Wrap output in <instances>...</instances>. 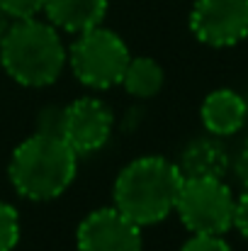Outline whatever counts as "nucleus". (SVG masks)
<instances>
[{
    "mask_svg": "<svg viewBox=\"0 0 248 251\" xmlns=\"http://www.w3.org/2000/svg\"><path fill=\"white\" fill-rule=\"evenodd\" d=\"M42 12L56 29L81 34L102 25L107 15V0H44Z\"/></svg>",
    "mask_w": 248,
    "mask_h": 251,
    "instance_id": "9b49d317",
    "label": "nucleus"
},
{
    "mask_svg": "<svg viewBox=\"0 0 248 251\" xmlns=\"http://www.w3.org/2000/svg\"><path fill=\"white\" fill-rule=\"evenodd\" d=\"M234 168H236V178L241 180V185H244V188H248V142L244 144V149L239 151Z\"/></svg>",
    "mask_w": 248,
    "mask_h": 251,
    "instance_id": "f3484780",
    "label": "nucleus"
},
{
    "mask_svg": "<svg viewBox=\"0 0 248 251\" xmlns=\"http://www.w3.org/2000/svg\"><path fill=\"white\" fill-rule=\"evenodd\" d=\"M129 59L132 54L124 39L102 25L81 32L68 49L73 76L92 90H107L122 83Z\"/></svg>",
    "mask_w": 248,
    "mask_h": 251,
    "instance_id": "20e7f679",
    "label": "nucleus"
},
{
    "mask_svg": "<svg viewBox=\"0 0 248 251\" xmlns=\"http://www.w3.org/2000/svg\"><path fill=\"white\" fill-rule=\"evenodd\" d=\"M12 22H15V20H12V17H7V15L0 10V42H2V37L7 34V29H10V25H12Z\"/></svg>",
    "mask_w": 248,
    "mask_h": 251,
    "instance_id": "a211bd4d",
    "label": "nucleus"
},
{
    "mask_svg": "<svg viewBox=\"0 0 248 251\" xmlns=\"http://www.w3.org/2000/svg\"><path fill=\"white\" fill-rule=\"evenodd\" d=\"M234 227L248 239V188L241 193V198L234 205Z\"/></svg>",
    "mask_w": 248,
    "mask_h": 251,
    "instance_id": "dca6fc26",
    "label": "nucleus"
},
{
    "mask_svg": "<svg viewBox=\"0 0 248 251\" xmlns=\"http://www.w3.org/2000/svg\"><path fill=\"white\" fill-rule=\"evenodd\" d=\"M190 29L207 47H234L248 37V0H195Z\"/></svg>",
    "mask_w": 248,
    "mask_h": 251,
    "instance_id": "0eeeda50",
    "label": "nucleus"
},
{
    "mask_svg": "<svg viewBox=\"0 0 248 251\" xmlns=\"http://www.w3.org/2000/svg\"><path fill=\"white\" fill-rule=\"evenodd\" d=\"M246 115H248V105L246 100L231 90V88H219L212 90L200 110L202 125L209 134L214 137H231L236 134L244 125H246Z\"/></svg>",
    "mask_w": 248,
    "mask_h": 251,
    "instance_id": "1a4fd4ad",
    "label": "nucleus"
},
{
    "mask_svg": "<svg viewBox=\"0 0 248 251\" xmlns=\"http://www.w3.org/2000/svg\"><path fill=\"white\" fill-rule=\"evenodd\" d=\"M180 251H231V247L219 234H192Z\"/></svg>",
    "mask_w": 248,
    "mask_h": 251,
    "instance_id": "2eb2a0df",
    "label": "nucleus"
},
{
    "mask_svg": "<svg viewBox=\"0 0 248 251\" xmlns=\"http://www.w3.org/2000/svg\"><path fill=\"white\" fill-rule=\"evenodd\" d=\"M163 81L165 76L161 64L149 56H132L122 76L124 90L134 98H154L163 88Z\"/></svg>",
    "mask_w": 248,
    "mask_h": 251,
    "instance_id": "f8f14e48",
    "label": "nucleus"
},
{
    "mask_svg": "<svg viewBox=\"0 0 248 251\" xmlns=\"http://www.w3.org/2000/svg\"><path fill=\"white\" fill-rule=\"evenodd\" d=\"M2 71L20 85L44 88L59 81L68 51L51 22L37 17L15 20L0 42Z\"/></svg>",
    "mask_w": 248,
    "mask_h": 251,
    "instance_id": "7ed1b4c3",
    "label": "nucleus"
},
{
    "mask_svg": "<svg viewBox=\"0 0 248 251\" xmlns=\"http://www.w3.org/2000/svg\"><path fill=\"white\" fill-rule=\"evenodd\" d=\"M229 166V151L214 134L190 142L178 161L182 178H224Z\"/></svg>",
    "mask_w": 248,
    "mask_h": 251,
    "instance_id": "9d476101",
    "label": "nucleus"
},
{
    "mask_svg": "<svg viewBox=\"0 0 248 251\" xmlns=\"http://www.w3.org/2000/svg\"><path fill=\"white\" fill-rule=\"evenodd\" d=\"M236 198L222 178H185L175 212L192 234H226L234 227Z\"/></svg>",
    "mask_w": 248,
    "mask_h": 251,
    "instance_id": "39448f33",
    "label": "nucleus"
},
{
    "mask_svg": "<svg viewBox=\"0 0 248 251\" xmlns=\"http://www.w3.org/2000/svg\"><path fill=\"white\" fill-rule=\"evenodd\" d=\"M182 173L163 156H141L129 161L114 178V207L139 227L158 225L175 210Z\"/></svg>",
    "mask_w": 248,
    "mask_h": 251,
    "instance_id": "f257e3e1",
    "label": "nucleus"
},
{
    "mask_svg": "<svg viewBox=\"0 0 248 251\" xmlns=\"http://www.w3.org/2000/svg\"><path fill=\"white\" fill-rule=\"evenodd\" d=\"M76 244L78 251H141L144 237L141 227L112 205L83 217Z\"/></svg>",
    "mask_w": 248,
    "mask_h": 251,
    "instance_id": "6e6552de",
    "label": "nucleus"
},
{
    "mask_svg": "<svg viewBox=\"0 0 248 251\" xmlns=\"http://www.w3.org/2000/svg\"><path fill=\"white\" fill-rule=\"evenodd\" d=\"M114 127V115L95 95H85L66 107H61V120H59V137L81 156L92 154L102 149L112 134Z\"/></svg>",
    "mask_w": 248,
    "mask_h": 251,
    "instance_id": "423d86ee",
    "label": "nucleus"
},
{
    "mask_svg": "<svg viewBox=\"0 0 248 251\" xmlns=\"http://www.w3.org/2000/svg\"><path fill=\"white\" fill-rule=\"evenodd\" d=\"M42 2L44 0H0V10L12 20H27L42 12Z\"/></svg>",
    "mask_w": 248,
    "mask_h": 251,
    "instance_id": "4468645a",
    "label": "nucleus"
},
{
    "mask_svg": "<svg viewBox=\"0 0 248 251\" xmlns=\"http://www.w3.org/2000/svg\"><path fill=\"white\" fill-rule=\"evenodd\" d=\"M20 242V215L17 210L0 200V251H15Z\"/></svg>",
    "mask_w": 248,
    "mask_h": 251,
    "instance_id": "ddd939ff",
    "label": "nucleus"
},
{
    "mask_svg": "<svg viewBox=\"0 0 248 251\" xmlns=\"http://www.w3.org/2000/svg\"><path fill=\"white\" fill-rule=\"evenodd\" d=\"M78 173V154L51 132L27 137L10 156L7 176L12 188L27 200H54L64 195Z\"/></svg>",
    "mask_w": 248,
    "mask_h": 251,
    "instance_id": "f03ea898",
    "label": "nucleus"
}]
</instances>
